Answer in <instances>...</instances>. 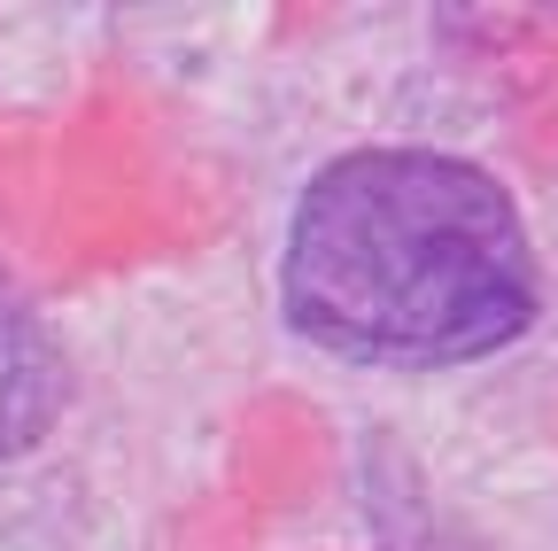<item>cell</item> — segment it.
Here are the masks:
<instances>
[{
	"instance_id": "cell-2",
	"label": "cell",
	"mask_w": 558,
	"mask_h": 551,
	"mask_svg": "<svg viewBox=\"0 0 558 551\" xmlns=\"http://www.w3.org/2000/svg\"><path fill=\"white\" fill-rule=\"evenodd\" d=\"M70 404V358L54 326L39 319V303L9 280L0 264V466L39 451Z\"/></svg>"
},
{
	"instance_id": "cell-1",
	"label": "cell",
	"mask_w": 558,
	"mask_h": 551,
	"mask_svg": "<svg viewBox=\"0 0 558 551\" xmlns=\"http://www.w3.org/2000/svg\"><path fill=\"white\" fill-rule=\"evenodd\" d=\"M288 326L349 366L497 358L543 311V256L505 179L442 148H349L295 194Z\"/></svg>"
}]
</instances>
